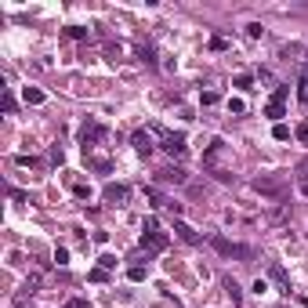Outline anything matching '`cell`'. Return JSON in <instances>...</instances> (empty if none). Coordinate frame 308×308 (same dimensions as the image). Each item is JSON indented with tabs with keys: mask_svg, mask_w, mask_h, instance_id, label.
Instances as JSON below:
<instances>
[{
	"mask_svg": "<svg viewBox=\"0 0 308 308\" xmlns=\"http://www.w3.org/2000/svg\"><path fill=\"white\" fill-rule=\"evenodd\" d=\"M174 232H178V240H185V243H200V232H192L185 221H174Z\"/></svg>",
	"mask_w": 308,
	"mask_h": 308,
	"instance_id": "8",
	"label": "cell"
},
{
	"mask_svg": "<svg viewBox=\"0 0 308 308\" xmlns=\"http://www.w3.org/2000/svg\"><path fill=\"white\" fill-rule=\"evenodd\" d=\"M4 112H8V116L15 112V98H11V91H8V87H4Z\"/></svg>",
	"mask_w": 308,
	"mask_h": 308,
	"instance_id": "17",
	"label": "cell"
},
{
	"mask_svg": "<svg viewBox=\"0 0 308 308\" xmlns=\"http://www.w3.org/2000/svg\"><path fill=\"white\" fill-rule=\"evenodd\" d=\"M297 174H301V178L308 181V160H301V163H297Z\"/></svg>",
	"mask_w": 308,
	"mask_h": 308,
	"instance_id": "22",
	"label": "cell"
},
{
	"mask_svg": "<svg viewBox=\"0 0 308 308\" xmlns=\"http://www.w3.org/2000/svg\"><path fill=\"white\" fill-rule=\"evenodd\" d=\"M254 188L261 192V196H272V200H283V192H287V181L283 178H257Z\"/></svg>",
	"mask_w": 308,
	"mask_h": 308,
	"instance_id": "2",
	"label": "cell"
},
{
	"mask_svg": "<svg viewBox=\"0 0 308 308\" xmlns=\"http://www.w3.org/2000/svg\"><path fill=\"white\" fill-rule=\"evenodd\" d=\"M65 308H87V301H84V297H69Z\"/></svg>",
	"mask_w": 308,
	"mask_h": 308,
	"instance_id": "20",
	"label": "cell"
},
{
	"mask_svg": "<svg viewBox=\"0 0 308 308\" xmlns=\"http://www.w3.org/2000/svg\"><path fill=\"white\" fill-rule=\"evenodd\" d=\"M297 138H301V141H308V124H301V127H297Z\"/></svg>",
	"mask_w": 308,
	"mask_h": 308,
	"instance_id": "23",
	"label": "cell"
},
{
	"mask_svg": "<svg viewBox=\"0 0 308 308\" xmlns=\"http://www.w3.org/2000/svg\"><path fill=\"white\" fill-rule=\"evenodd\" d=\"M261 33H265V26H261V22H250V26H247V36H250V40H257Z\"/></svg>",
	"mask_w": 308,
	"mask_h": 308,
	"instance_id": "13",
	"label": "cell"
},
{
	"mask_svg": "<svg viewBox=\"0 0 308 308\" xmlns=\"http://www.w3.org/2000/svg\"><path fill=\"white\" fill-rule=\"evenodd\" d=\"M297 98H301V102H304V105H308V76H304V80H301V84H297Z\"/></svg>",
	"mask_w": 308,
	"mask_h": 308,
	"instance_id": "18",
	"label": "cell"
},
{
	"mask_svg": "<svg viewBox=\"0 0 308 308\" xmlns=\"http://www.w3.org/2000/svg\"><path fill=\"white\" fill-rule=\"evenodd\" d=\"M98 265H102V268H105V272H109V268H112V265H116V257H109V254H102V257H98Z\"/></svg>",
	"mask_w": 308,
	"mask_h": 308,
	"instance_id": "19",
	"label": "cell"
},
{
	"mask_svg": "<svg viewBox=\"0 0 308 308\" xmlns=\"http://www.w3.org/2000/svg\"><path fill=\"white\" fill-rule=\"evenodd\" d=\"M272 134H276L279 141H287V138H290V127H287V124H276V127H272Z\"/></svg>",
	"mask_w": 308,
	"mask_h": 308,
	"instance_id": "15",
	"label": "cell"
},
{
	"mask_svg": "<svg viewBox=\"0 0 308 308\" xmlns=\"http://www.w3.org/2000/svg\"><path fill=\"white\" fill-rule=\"evenodd\" d=\"M228 109H232V112H247V102L243 98H228Z\"/></svg>",
	"mask_w": 308,
	"mask_h": 308,
	"instance_id": "16",
	"label": "cell"
},
{
	"mask_svg": "<svg viewBox=\"0 0 308 308\" xmlns=\"http://www.w3.org/2000/svg\"><path fill=\"white\" fill-rule=\"evenodd\" d=\"M210 243H214V250H221L225 257H250V250H247V247H240V243H228L225 236H214Z\"/></svg>",
	"mask_w": 308,
	"mask_h": 308,
	"instance_id": "4",
	"label": "cell"
},
{
	"mask_svg": "<svg viewBox=\"0 0 308 308\" xmlns=\"http://www.w3.org/2000/svg\"><path fill=\"white\" fill-rule=\"evenodd\" d=\"M160 181H174V185H185V181H188V174H185L181 167H163V171H160Z\"/></svg>",
	"mask_w": 308,
	"mask_h": 308,
	"instance_id": "6",
	"label": "cell"
},
{
	"mask_svg": "<svg viewBox=\"0 0 308 308\" xmlns=\"http://www.w3.org/2000/svg\"><path fill=\"white\" fill-rule=\"evenodd\" d=\"M102 196H105V203H116V207H120V203H127V185H112V181H109Z\"/></svg>",
	"mask_w": 308,
	"mask_h": 308,
	"instance_id": "5",
	"label": "cell"
},
{
	"mask_svg": "<svg viewBox=\"0 0 308 308\" xmlns=\"http://www.w3.org/2000/svg\"><path fill=\"white\" fill-rule=\"evenodd\" d=\"M134 149L141 152V156H149L152 152V134L149 131H134Z\"/></svg>",
	"mask_w": 308,
	"mask_h": 308,
	"instance_id": "7",
	"label": "cell"
},
{
	"mask_svg": "<svg viewBox=\"0 0 308 308\" xmlns=\"http://www.w3.org/2000/svg\"><path fill=\"white\" fill-rule=\"evenodd\" d=\"M65 33H69V36H73V40H84V36H87V29H84V26H69V29H65Z\"/></svg>",
	"mask_w": 308,
	"mask_h": 308,
	"instance_id": "14",
	"label": "cell"
},
{
	"mask_svg": "<svg viewBox=\"0 0 308 308\" xmlns=\"http://www.w3.org/2000/svg\"><path fill=\"white\" fill-rule=\"evenodd\" d=\"M163 134V152H171V156H185L188 152V145H185V134H167V131H160Z\"/></svg>",
	"mask_w": 308,
	"mask_h": 308,
	"instance_id": "3",
	"label": "cell"
},
{
	"mask_svg": "<svg viewBox=\"0 0 308 308\" xmlns=\"http://www.w3.org/2000/svg\"><path fill=\"white\" fill-rule=\"evenodd\" d=\"M301 192H304V196H308V181H304V185H301Z\"/></svg>",
	"mask_w": 308,
	"mask_h": 308,
	"instance_id": "24",
	"label": "cell"
},
{
	"mask_svg": "<svg viewBox=\"0 0 308 308\" xmlns=\"http://www.w3.org/2000/svg\"><path fill=\"white\" fill-rule=\"evenodd\" d=\"M225 290H228V297H232V304H240V301H243V294H240V287H236L232 279H225Z\"/></svg>",
	"mask_w": 308,
	"mask_h": 308,
	"instance_id": "11",
	"label": "cell"
},
{
	"mask_svg": "<svg viewBox=\"0 0 308 308\" xmlns=\"http://www.w3.org/2000/svg\"><path fill=\"white\" fill-rule=\"evenodd\" d=\"M18 167H40V160H33V156H18Z\"/></svg>",
	"mask_w": 308,
	"mask_h": 308,
	"instance_id": "21",
	"label": "cell"
},
{
	"mask_svg": "<svg viewBox=\"0 0 308 308\" xmlns=\"http://www.w3.org/2000/svg\"><path fill=\"white\" fill-rule=\"evenodd\" d=\"M265 112H268V116H272L276 124H283V102H276V98H272V102H268V109H265Z\"/></svg>",
	"mask_w": 308,
	"mask_h": 308,
	"instance_id": "10",
	"label": "cell"
},
{
	"mask_svg": "<svg viewBox=\"0 0 308 308\" xmlns=\"http://www.w3.org/2000/svg\"><path fill=\"white\" fill-rule=\"evenodd\" d=\"M141 247H145V250H152V254H160V250L167 247V236H163L160 228H156V221H152V218L145 221V236H141Z\"/></svg>",
	"mask_w": 308,
	"mask_h": 308,
	"instance_id": "1",
	"label": "cell"
},
{
	"mask_svg": "<svg viewBox=\"0 0 308 308\" xmlns=\"http://www.w3.org/2000/svg\"><path fill=\"white\" fill-rule=\"evenodd\" d=\"M22 98H26V105H40V102H44V91H36V87H26V91H22Z\"/></svg>",
	"mask_w": 308,
	"mask_h": 308,
	"instance_id": "9",
	"label": "cell"
},
{
	"mask_svg": "<svg viewBox=\"0 0 308 308\" xmlns=\"http://www.w3.org/2000/svg\"><path fill=\"white\" fill-rule=\"evenodd\" d=\"M127 276H131L134 283H141V279H145V268H141V265H131V268H127Z\"/></svg>",
	"mask_w": 308,
	"mask_h": 308,
	"instance_id": "12",
	"label": "cell"
}]
</instances>
